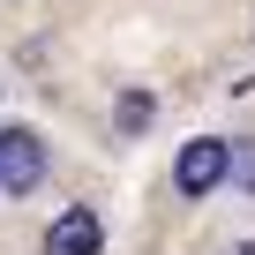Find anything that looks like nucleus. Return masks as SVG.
Masks as SVG:
<instances>
[{
	"instance_id": "obj_2",
	"label": "nucleus",
	"mask_w": 255,
	"mask_h": 255,
	"mask_svg": "<svg viewBox=\"0 0 255 255\" xmlns=\"http://www.w3.org/2000/svg\"><path fill=\"white\" fill-rule=\"evenodd\" d=\"M218 180H225V143L195 135V143L180 150V165H173V188H180V195H210Z\"/></svg>"
},
{
	"instance_id": "obj_5",
	"label": "nucleus",
	"mask_w": 255,
	"mask_h": 255,
	"mask_svg": "<svg viewBox=\"0 0 255 255\" xmlns=\"http://www.w3.org/2000/svg\"><path fill=\"white\" fill-rule=\"evenodd\" d=\"M143 128H150V98L128 90V98H120V135H143Z\"/></svg>"
},
{
	"instance_id": "obj_3",
	"label": "nucleus",
	"mask_w": 255,
	"mask_h": 255,
	"mask_svg": "<svg viewBox=\"0 0 255 255\" xmlns=\"http://www.w3.org/2000/svg\"><path fill=\"white\" fill-rule=\"evenodd\" d=\"M98 240H105L98 210H60L53 233H45V255H98Z\"/></svg>"
},
{
	"instance_id": "obj_4",
	"label": "nucleus",
	"mask_w": 255,
	"mask_h": 255,
	"mask_svg": "<svg viewBox=\"0 0 255 255\" xmlns=\"http://www.w3.org/2000/svg\"><path fill=\"white\" fill-rule=\"evenodd\" d=\"M225 180L255 195V143H225Z\"/></svg>"
},
{
	"instance_id": "obj_6",
	"label": "nucleus",
	"mask_w": 255,
	"mask_h": 255,
	"mask_svg": "<svg viewBox=\"0 0 255 255\" xmlns=\"http://www.w3.org/2000/svg\"><path fill=\"white\" fill-rule=\"evenodd\" d=\"M233 255H255V240H248V248H233Z\"/></svg>"
},
{
	"instance_id": "obj_1",
	"label": "nucleus",
	"mask_w": 255,
	"mask_h": 255,
	"mask_svg": "<svg viewBox=\"0 0 255 255\" xmlns=\"http://www.w3.org/2000/svg\"><path fill=\"white\" fill-rule=\"evenodd\" d=\"M38 180H45V143L30 128H0V188L8 195H38Z\"/></svg>"
}]
</instances>
